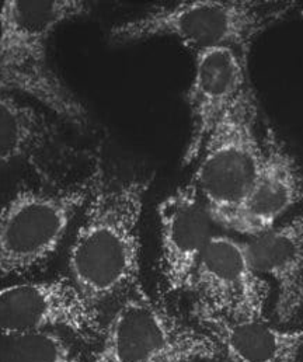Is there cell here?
<instances>
[{
    "label": "cell",
    "mask_w": 303,
    "mask_h": 362,
    "mask_svg": "<svg viewBox=\"0 0 303 362\" xmlns=\"http://www.w3.org/2000/svg\"><path fill=\"white\" fill-rule=\"evenodd\" d=\"M160 230L159 272L166 291H187L209 243L215 222L193 182L180 185L158 206Z\"/></svg>",
    "instance_id": "9c48e42d"
},
{
    "label": "cell",
    "mask_w": 303,
    "mask_h": 362,
    "mask_svg": "<svg viewBox=\"0 0 303 362\" xmlns=\"http://www.w3.org/2000/svg\"><path fill=\"white\" fill-rule=\"evenodd\" d=\"M223 357L208 333L190 326L139 288L118 302L102 326L92 362H197Z\"/></svg>",
    "instance_id": "5b68a950"
},
{
    "label": "cell",
    "mask_w": 303,
    "mask_h": 362,
    "mask_svg": "<svg viewBox=\"0 0 303 362\" xmlns=\"http://www.w3.org/2000/svg\"><path fill=\"white\" fill-rule=\"evenodd\" d=\"M83 221L69 250V274L97 309L141 286V219L148 176H125L95 159Z\"/></svg>",
    "instance_id": "6da1fadb"
},
{
    "label": "cell",
    "mask_w": 303,
    "mask_h": 362,
    "mask_svg": "<svg viewBox=\"0 0 303 362\" xmlns=\"http://www.w3.org/2000/svg\"><path fill=\"white\" fill-rule=\"evenodd\" d=\"M52 135L47 115L0 93V165L37 153Z\"/></svg>",
    "instance_id": "5bb4252c"
},
{
    "label": "cell",
    "mask_w": 303,
    "mask_h": 362,
    "mask_svg": "<svg viewBox=\"0 0 303 362\" xmlns=\"http://www.w3.org/2000/svg\"><path fill=\"white\" fill-rule=\"evenodd\" d=\"M89 195V177L66 188L18 191L0 208V274L21 275L48 262Z\"/></svg>",
    "instance_id": "8992f818"
},
{
    "label": "cell",
    "mask_w": 303,
    "mask_h": 362,
    "mask_svg": "<svg viewBox=\"0 0 303 362\" xmlns=\"http://www.w3.org/2000/svg\"><path fill=\"white\" fill-rule=\"evenodd\" d=\"M297 6V1L280 0H194L156 6L115 24L109 41L128 45L170 37L196 54L229 48L247 55L254 41Z\"/></svg>",
    "instance_id": "3957f363"
},
{
    "label": "cell",
    "mask_w": 303,
    "mask_h": 362,
    "mask_svg": "<svg viewBox=\"0 0 303 362\" xmlns=\"http://www.w3.org/2000/svg\"><path fill=\"white\" fill-rule=\"evenodd\" d=\"M263 155L259 101L250 88L209 134L191 181L216 226L229 230L260 173Z\"/></svg>",
    "instance_id": "277c9868"
},
{
    "label": "cell",
    "mask_w": 303,
    "mask_h": 362,
    "mask_svg": "<svg viewBox=\"0 0 303 362\" xmlns=\"http://www.w3.org/2000/svg\"><path fill=\"white\" fill-rule=\"evenodd\" d=\"M250 88L246 54L229 48L196 54L194 76L187 93L191 131L184 166L197 162L212 129Z\"/></svg>",
    "instance_id": "30bf717a"
},
{
    "label": "cell",
    "mask_w": 303,
    "mask_h": 362,
    "mask_svg": "<svg viewBox=\"0 0 303 362\" xmlns=\"http://www.w3.org/2000/svg\"><path fill=\"white\" fill-rule=\"evenodd\" d=\"M196 309L232 319H264L270 286L254 270L246 242L215 233L193 272Z\"/></svg>",
    "instance_id": "ba28073f"
},
{
    "label": "cell",
    "mask_w": 303,
    "mask_h": 362,
    "mask_svg": "<svg viewBox=\"0 0 303 362\" xmlns=\"http://www.w3.org/2000/svg\"><path fill=\"white\" fill-rule=\"evenodd\" d=\"M90 13L82 0L4 1L0 7V90L21 91L68 122L85 127L89 112L54 71L48 45L55 31Z\"/></svg>",
    "instance_id": "7a4b0ae2"
},
{
    "label": "cell",
    "mask_w": 303,
    "mask_h": 362,
    "mask_svg": "<svg viewBox=\"0 0 303 362\" xmlns=\"http://www.w3.org/2000/svg\"><path fill=\"white\" fill-rule=\"evenodd\" d=\"M251 266L277 285L274 315L290 325L303 312V212L246 242Z\"/></svg>",
    "instance_id": "7c38bea8"
},
{
    "label": "cell",
    "mask_w": 303,
    "mask_h": 362,
    "mask_svg": "<svg viewBox=\"0 0 303 362\" xmlns=\"http://www.w3.org/2000/svg\"><path fill=\"white\" fill-rule=\"evenodd\" d=\"M193 316L232 362H297L303 329L283 330L264 319H232L193 308Z\"/></svg>",
    "instance_id": "4fadbf2b"
},
{
    "label": "cell",
    "mask_w": 303,
    "mask_h": 362,
    "mask_svg": "<svg viewBox=\"0 0 303 362\" xmlns=\"http://www.w3.org/2000/svg\"><path fill=\"white\" fill-rule=\"evenodd\" d=\"M263 165L229 230L254 238L303 201V172L287 142L271 127L263 135Z\"/></svg>",
    "instance_id": "8fae6325"
},
{
    "label": "cell",
    "mask_w": 303,
    "mask_h": 362,
    "mask_svg": "<svg viewBox=\"0 0 303 362\" xmlns=\"http://www.w3.org/2000/svg\"><path fill=\"white\" fill-rule=\"evenodd\" d=\"M101 312L71 278L21 282L0 288V336L68 332L100 337Z\"/></svg>",
    "instance_id": "52a82bcc"
},
{
    "label": "cell",
    "mask_w": 303,
    "mask_h": 362,
    "mask_svg": "<svg viewBox=\"0 0 303 362\" xmlns=\"http://www.w3.org/2000/svg\"><path fill=\"white\" fill-rule=\"evenodd\" d=\"M0 362H81L73 344L59 332L0 336Z\"/></svg>",
    "instance_id": "9a60e30c"
}]
</instances>
